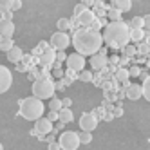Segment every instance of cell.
<instances>
[{
  "label": "cell",
  "instance_id": "obj_1",
  "mask_svg": "<svg viewBox=\"0 0 150 150\" xmlns=\"http://www.w3.org/2000/svg\"><path fill=\"white\" fill-rule=\"evenodd\" d=\"M72 45L76 49L78 54L81 56H94L101 51L103 45V35L100 31H94V29H87V27H81L76 29L72 35Z\"/></svg>",
  "mask_w": 150,
  "mask_h": 150
},
{
  "label": "cell",
  "instance_id": "obj_2",
  "mask_svg": "<svg viewBox=\"0 0 150 150\" xmlns=\"http://www.w3.org/2000/svg\"><path fill=\"white\" fill-rule=\"evenodd\" d=\"M103 42L112 49H125L130 42V25L121 22H110L105 25Z\"/></svg>",
  "mask_w": 150,
  "mask_h": 150
},
{
  "label": "cell",
  "instance_id": "obj_3",
  "mask_svg": "<svg viewBox=\"0 0 150 150\" xmlns=\"http://www.w3.org/2000/svg\"><path fill=\"white\" fill-rule=\"evenodd\" d=\"M44 110H45V105L42 100L35 98V96H29V98H24L20 100V109H18V114L27 121H38L44 117Z\"/></svg>",
  "mask_w": 150,
  "mask_h": 150
},
{
  "label": "cell",
  "instance_id": "obj_4",
  "mask_svg": "<svg viewBox=\"0 0 150 150\" xmlns=\"http://www.w3.org/2000/svg\"><path fill=\"white\" fill-rule=\"evenodd\" d=\"M54 91H56V85L52 83L49 78H44V80H35L33 81V96L38 100H52L54 96Z\"/></svg>",
  "mask_w": 150,
  "mask_h": 150
},
{
  "label": "cell",
  "instance_id": "obj_5",
  "mask_svg": "<svg viewBox=\"0 0 150 150\" xmlns=\"http://www.w3.org/2000/svg\"><path fill=\"white\" fill-rule=\"evenodd\" d=\"M58 143L62 145V150H78L81 141H80V132H72V130H65L62 132L58 137Z\"/></svg>",
  "mask_w": 150,
  "mask_h": 150
},
{
  "label": "cell",
  "instance_id": "obj_6",
  "mask_svg": "<svg viewBox=\"0 0 150 150\" xmlns=\"http://www.w3.org/2000/svg\"><path fill=\"white\" fill-rule=\"evenodd\" d=\"M51 47L54 49V51H58V52H62V51H65L69 45H71V36L67 35V33H54L51 36Z\"/></svg>",
  "mask_w": 150,
  "mask_h": 150
},
{
  "label": "cell",
  "instance_id": "obj_7",
  "mask_svg": "<svg viewBox=\"0 0 150 150\" xmlns=\"http://www.w3.org/2000/svg\"><path fill=\"white\" fill-rule=\"evenodd\" d=\"M98 127V117L94 112H83L80 117V128L81 132H92Z\"/></svg>",
  "mask_w": 150,
  "mask_h": 150
},
{
  "label": "cell",
  "instance_id": "obj_8",
  "mask_svg": "<svg viewBox=\"0 0 150 150\" xmlns=\"http://www.w3.org/2000/svg\"><path fill=\"white\" fill-rule=\"evenodd\" d=\"M85 63H87L85 56L78 54V52H72V54H69V58H67V69L76 71V72H83Z\"/></svg>",
  "mask_w": 150,
  "mask_h": 150
},
{
  "label": "cell",
  "instance_id": "obj_9",
  "mask_svg": "<svg viewBox=\"0 0 150 150\" xmlns=\"http://www.w3.org/2000/svg\"><path fill=\"white\" fill-rule=\"evenodd\" d=\"M13 83V74L7 67H0V92H7Z\"/></svg>",
  "mask_w": 150,
  "mask_h": 150
},
{
  "label": "cell",
  "instance_id": "obj_10",
  "mask_svg": "<svg viewBox=\"0 0 150 150\" xmlns=\"http://www.w3.org/2000/svg\"><path fill=\"white\" fill-rule=\"evenodd\" d=\"M56 54H58V52L52 49V47L47 49L45 52H42L40 58H38L40 65H42V67H51V65H54V63H56Z\"/></svg>",
  "mask_w": 150,
  "mask_h": 150
},
{
  "label": "cell",
  "instance_id": "obj_11",
  "mask_svg": "<svg viewBox=\"0 0 150 150\" xmlns=\"http://www.w3.org/2000/svg\"><path fill=\"white\" fill-rule=\"evenodd\" d=\"M35 130L38 136H45V134H51L54 130V127H52V121H49L47 117H42V120H38L35 123Z\"/></svg>",
  "mask_w": 150,
  "mask_h": 150
},
{
  "label": "cell",
  "instance_id": "obj_12",
  "mask_svg": "<svg viewBox=\"0 0 150 150\" xmlns=\"http://www.w3.org/2000/svg\"><path fill=\"white\" fill-rule=\"evenodd\" d=\"M107 63H109V58H107V54H105V49H101L98 54L91 56V67L96 69V71H100V69L107 67Z\"/></svg>",
  "mask_w": 150,
  "mask_h": 150
},
{
  "label": "cell",
  "instance_id": "obj_13",
  "mask_svg": "<svg viewBox=\"0 0 150 150\" xmlns=\"http://www.w3.org/2000/svg\"><path fill=\"white\" fill-rule=\"evenodd\" d=\"M0 35H2V38H13L15 35L13 20H0Z\"/></svg>",
  "mask_w": 150,
  "mask_h": 150
},
{
  "label": "cell",
  "instance_id": "obj_14",
  "mask_svg": "<svg viewBox=\"0 0 150 150\" xmlns=\"http://www.w3.org/2000/svg\"><path fill=\"white\" fill-rule=\"evenodd\" d=\"M125 96H127L128 100H134L136 101V100H139L143 96V87H141V85H137V83H130L127 87V91H125Z\"/></svg>",
  "mask_w": 150,
  "mask_h": 150
},
{
  "label": "cell",
  "instance_id": "obj_15",
  "mask_svg": "<svg viewBox=\"0 0 150 150\" xmlns=\"http://www.w3.org/2000/svg\"><path fill=\"white\" fill-rule=\"evenodd\" d=\"M94 20H96V13L91 11V9H87V11H85L81 16H78L80 25H81V27H87V29H91V25L94 24Z\"/></svg>",
  "mask_w": 150,
  "mask_h": 150
},
{
  "label": "cell",
  "instance_id": "obj_16",
  "mask_svg": "<svg viewBox=\"0 0 150 150\" xmlns=\"http://www.w3.org/2000/svg\"><path fill=\"white\" fill-rule=\"evenodd\" d=\"M7 60H9V62H13V63L22 62V60H24V51L20 49V47H16V45H15L11 51L7 52Z\"/></svg>",
  "mask_w": 150,
  "mask_h": 150
},
{
  "label": "cell",
  "instance_id": "obj_17",
  "mask_svg": "<svg viewBox=\"0 0 150 150\" xmlns=\"http://www.w3.org/2000/svg\"><path fill=\"white\" fill-rule=\"evenodd\" d=\"M130 7H132L130 0H114L112 2V9H117V11H121V13L130 11Z\"/></svg>",
  "mask_w": 150,
  "mask_h": 150
},
{
  "label": "cell",
  "instance_id": "obj_18",
  "mask_svg": "<svg viewBox=\"0 0 150 150\" xmlns=\"http://www.w3.org/2000/svg\"><path fill=\"white\" fill-rule=\"evenodd\" d=\"M128 78H130V72H128V69H117L116 71V80L121 81V83H128Z\"/></svg>",
  "mask_w": 150,
  "mask_h": 150
},
{
  "label": "cell",
  "instance_id": "obj_19",
  "mask_svg": "<svg viewBox=\"0 0 150 150\" xmlns=\"http://www.w3.org/2000/svg\"><path fill=\"white\" fill-rule=\"evenodd\" d=\"M74 120V116H72V110L71 109H62L60 110V121L65 125V123H71Z\"/></svg>",
  "mask_w": 150,
  "mask_h": 150
},
{
  "label": "cell",
  "instance_id": "obj_20",
  "mask_svg": "<svg viewBox=\"0 0 150 150\" xmlns=\"http://www.w3.org/2000/svg\"><path fill=\"white\" fill-rule=\"evenodd\" d=\"M56 27H58L60 33H65L67 29H72V24H71L69 18H60L58 22H56Z\"/></svg>",
  "mask_w": 150,
  "mask_h": 150
},
{
  "label": "cell",
  "instance_id": "obj_21",
  "mask_svg": "<svg viewBox=\"0 0 150 150\" xmlns=\"http://www.w3.org/2000/svg\"><path fill=\"white\" fill-rule=\"evenodd\" d=\"M15 47V42H13V38H2L0 40V51H4V52H9Z\"/></svg>",
  "mask_w": 150,
  "mask_h": 150
},
{
  "label": "cell",
  "instance_id": "obj_22",
  "mask_svg": "<svg viewBox=\"0 0 150 150\" xmlns=\"http://www.w3.org/2000/svg\"><path fill=\"white\" fill-rule=\"evenodd\" d=\"M130 29H145V18L143 16H134L130 20Z\"/></svg>",
  "mask_w": 150,
  "mask_h": 150
},
{
  "label": "cell",
  "instance_id": "obj_23",
  "mask_svg": "<svg viewBox=\"0 0 150 150\" xmlns=\"http://www.w3.org/2000/svg\"><path fill=\"white\" fill-rule=\"evenodd\" d=\"M145 38V29H130V40L132 42H141Z\"/></svg>",
  "mask_w": 150,
  "mask_h": 150
},
{
  "label": "cell",
  "instance_id": "obj_24",
  "mask_svg": "<svg viewBox=\"0 0 150 150\" xmlns=\"http://www.w3.org/2000/svg\"><path fill=\"white\" fill-rule=\"evenodd\" d=\"M49 109H51L52 112H60V110L63 109V101L58 100V98H52V100L49 101Z\"/></svg>",
  "mask_w": 150,
  "mask_h": 150
},
{
  "label": "cell",
  "instance_id": "obj_25",
  "mask_svg": "<svg viewBox=\"0 0 150 150\" xmlns=\"http://www.w3.org/2000/svg\"><path fill=\"white\" fill-rule=\"evenodd\" d=\"M107 16H109L112 22H121V11H117V9H109V13H107Z\"/></svg>",
  "mask_w": 150,
  "mask_h": 150
},
{
  "label": "cell",
  "instance_id": "obj_26",
  "mask_svg": "<svg viewBox=\"0 0 150 150\" xmlns=\"http://www.w3.org/2000/svg\"><path fill=\"white\" fill-rule=\"evenodd\" d=\"M141 87H143V96H145V100H146V101H150V76L143 81Z\"/></svg>",
  "mask_w": 150,
  "mask_h": 150
},
{
  "label": "cell",
  "instance_id": "obj_27",
  "mask_svg": "<svg viewBox=\"0 0 150 150\" xmlns=\"http://www.w3.org/2000/svg\"><path fill=\"white\" fill-rule=\"evenodd\" d=\"M80 141H81V145H89L92 141V134L91 132H80Z\"/></svg>",
  "mask_w": 150,
  "mask_h": 150
},
{
  "label": "cell",
  "instance_id": "obj_28",
  "mask_svg": "<svg viewBox=\"0 0 150 150\" xmlns=\"http://www.w3.org/2000/svg\"><path fill=\"white\" fill-rule=\"evenodd\" d=\"M87 9H89V7L85 6V4H78L76 7H74V16H76V18H78V16H81L85 11H87Z\"/></svg>",
  "mask_w": 150,
  "mask_h": 150
},
{
  "label": "cell",
  "instance_id": "obj_29",
  "mask_svg": "<svg viewBox=\"0 0 150 150\" xmlns=\"http://www.w3.org/2000/svg\"><path fill=\"white\" fill-rule=\"evenodd\" d=\"M78 80H81V81H91V80H92V72H91V71L80 72V78H78Z\"/></svg>",
  "mask_w": 150,
  "mask_h": 150
},
{
  "label": "cell",
  "instance_id": "obj_30",
  "mask_svg": "<svg viewBox=\"0 0 150 150\" xmlns=\"http://www.w3.org/2000/svg\"><path fill=\"white\" fill-rule=\"evenodd\" d=\"M123 51H125V56H127V58L132 56V54H136V47H132V45H127Z\"/></svg>",
  "mask_w": 150,
  "mask_h": 150
},
{
  "label": "cell",
  "instance_id": "obj_31",
  "mask_svg": "<svg viewBox=\"0 0 150 150\" xmlns=\"http://www.w3.org/2000/svg\"><path fill=\"white\" fill-rule=\"evenodd\" d=\"M128 72H130V76H141V69H139V67H130V69H128Z\"/></svg>",
  "mask_w": 150,
  "mask_h": 150
},
{
  "label": "cell",
  "instance_id": "obj_32",
  "mask_svg": "<svg viewBox=\"0 0 150 150\" xmlns=\"http://www.w3.org/2000/svg\"><path fill=\"white\" fill-rule=\"evenodd\" d=\"M76 78H80V74H76V71H71V69H67V80H76Z\"/></svg>",
  "mask_w": 150,
  "mask_h": 150
},
{
  "label": "cell",
  "instance_id": "obj_33",
  "mask_svg": "<svg viewBox=\"0 0 150 150\" xmlns=\"http://www.w3.org/2000/svg\"><path fill=\"white\" fill-rule=\"evenodd\" d=\"M47 120H49V121H56V120H60V112H52V110H51V112L47 114Z\"/></svg>",
  "mask_w": 150,
  "mask_h": 150
},
{
  "label": "cell",
  "instance_id": "obj_34",
  "mask_svg": "<svg viewBox=\"0 0 150 150\" xmlns=\"http://www.w3.org/2000/svg\"><path fill=\"white\" fill-rule=\"evenodd\" d=\"M22 7V2L20 0H11V11H18Z\"/></svg>",
  "mask_w": 150,
  "mask_h": 150
},
{
  "label": "cell",
  "instance_id": "obj_35",
  "mask_svg": "<svg viewBox=\"0 0 150 150\" xmlns=\"http://www.w3.org/2000/svg\"><path fill=\"white\" fill-rule=\"evenodd\" d=\"M103 24H105L103 20H98V18H96V20H94V24L91 25V29H94V31H98V29H100V27H101Z\"/></svg>",
  "mask_w": 150,
  "mask_h": 150
},
{
  "label": "cell",
  "instance_id": "obj_36",
  "mask_svg": "<svg viewBox=\"0 0 150 150\" xmlns=\"http://www.w3.org/2000/svg\"><path fill=\"white\" fill-rule=\"evenodd\" d=\"M148 51H150V45L148 44H141V45H139V52H141V54H146Z\"/></svg>",
  "mask_w": 150,
  "mask_h": 150
},
{
  "label": "cell",
  "instance_id": "obj_37",
  "mask_svg": "<svg viewBox=\"0 0 150 150\" xmlns=\"http://www.w3.org/2000/svg\"><path fill=\"white\" fill-rule=\"evenodd\" d=\"M67 58H69V56H65V52H63V51H62V52H58V54H56V62H58V63H60V62H63V60L67 62Z\"/></svg>",
  "mask_w": 150,
  "mask_h": 150
},
{
  "label": "cell",
  "instance_id": "obj_38",
  "mask_svg": "<svg viewBox=\"0 0 150 150\" xmlns=\"http://www.w3.org/2000/svg\"><path fill=\"white\" fill-rule=\"evenodd\" d=\"M63 109H71V105H72V100L71 98H63Z\"/></svg>",
  "mask_w": 150,
  "mask_h": 150
},
{
  "label": "cell",
  "instance_id": "obj_39",
  "mask_svg": "<svg viewBox=\"0 0 150 150\" xmlns=\"http://www.w3.org/2000/svg\"><path fill=\"white\" fill-rule=\"evenodd\" d=\"M49 150H62V145L60 143H49Z\"/></svg>",
  "mask_w": 150,
  "mask_h": 150
},
{
  "label": "cell",
  "instance_id": "obj_40",
  "mask_svg": "<svg viewBox=\"0 0 150 150\" xmlns=\"http://www.w3.org/2000/svg\"><path fill=\"white\" fill-rule=\"evenodd\" d=\"M143 18H145V29L150 31V15H145Z\"/></svg>",
  "mask_w": 150,
  "mask_h": 150
},
{
  "label": "cell",
  "instance_id": "obj_41",
  "mask_svg": "<svg viewBox=\"0 0 150 150\" xmlns=\"http://www.w3.org/2000/svg\"><path fill=\"white\" fill-rule=\"evenodd\" d=\"M54 74H56V76H58V78H62V76H63V71H60V69H56V71H54Z\"/></svg>",
  "mask_w": 150,
  "mask_h": 150
},
{
  "label": "cell",
  "instance_id": "obj_42",
  "mask_svg": "<svg viewBox=\"0 0 150 150\" xmlns=\"http://www.w3.org/2000/svg\"><path fill=\"white\" fill-rule=\"evenodd\" d=\"M148 67H150V62H148Z\"/></svg>",
  "mask_w": 150,
  "mask_h": 150
}]
</instances>
